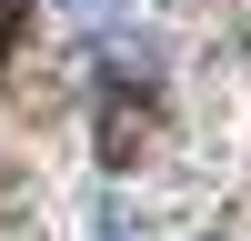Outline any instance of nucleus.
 Masks as SVG:
<instances>
[{"label":"nucleus","instance_id":"1","mask_svg":"<svg viewBox=\"0 0 251 241\" xmlns=\"http://www.w3.org/2000/svg\"><path fill=\"white\" fill-rule=\"evenodd\" d=\"M141 141H151V111H131V100H100V161H111V171H131L141 161Z\"/></svg>","mask_w":251,"mask_h":241},{"label":"nucleus","instance_id":"2","mask_svg":"<svg viewBox=\"0 0 251 241\" xmlns=\"http://www.w3.org/2000/svg\"><path fill=\"white\" fill-rule=\"evenodd\" d=\"M10 40H20V10L0 0V71H10Z\"/></svg>","mask_w":251,"mask_h":241},{"label":"nucleus","instance_id":"3","mask_svg":"<svg viewBox=\"0 0 251 241\" xmlns=\"http://www.w3.org/2000/svg\"><path fill=\"white\" fill-rule=\"evenodd\" d=\"M100 241H121V231H100Z\"/></svg>","mask_w":251,"mask_h":241}]
</instances>
